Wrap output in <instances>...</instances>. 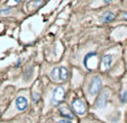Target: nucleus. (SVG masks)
<instances>
[{"instance_id": "nucleus-1", "label": "nucleus", "mask_w": 127, "mask_h": 123, "mask_svg": "<svg viewBox=\"0 0 127 123\" xmlns=\"http://www.w3.org/2000/svg\"><path fill=\"white\" fill-rule=\"evenodd\" d=\"M51 78L55 81H65L69 79V70L65 67L54 68L51 71Z\"/></svg>"}, {"instance_id": "nucleus-2", "label": "nucleus", "mask_w": 127, "mask_h": 123, "mask_svg": "<svg viewBox=\"0 0 127 123\" xmlns=\"http://www.w3.org/2000/svg\"><path fill=\"white\" fill-rule=\"evenodd\" d=\"M65 98V92H64V88L62 86H58L55 89L53 90V95H52V98H51V103L52 105H58L60 104L61 102H63Z\"/></svg>"}, {"instance_id": "nucleus-3", "label": "nucleus", "mask_w": 127, "mask_h": 123, "mask_svg": "<svg viewBox=\"0 0 127 123\" xmlns=\"http://www.w3.org/2000/svg\"><path fill=\"white\" fill-rule=\"evenodd\" d=\"M101 86H102V80L99 76H95L91 80V84L89 87V93L91 95H97L101 89Z\"/></svg>"}, {"instance_id": "nucleus-4", "label": "nucleus", "mask_w": 127, "mask_h": 123, "mask_svg": "<svg viewBox=\"0 0 127 123\" xmlns=\"http://www.w3.org/2000/svg\"><path fill=\"white\" fill-rule=\"evenodd\" d=\"M72 109H73V111L77 114H79V115H84L87 112V105H86V103H84V101H82V99H80V98H77L72 102Z\"/></svg>"}, {"instance_id": "nucleus-5", "label": "nucleus", "mask_w": 127, "mask_h": 123, "mask_svg": "<svg viewBox=\"0 0 127 123\" xmlns=\"http://www.w3.org/2000/svg\"><path fill=\"white\" fill-rule=\"evenodd\" d=\"M114 62V56L113 54H106L102 57V60H101V69L105 71V70L109 69L111 67Z\"/></svg>"}, {"instance_id": "nucleus-6", "label": "nucleus", "mask_w": 127, "mask_h": 123, "mask_svg": "<svg viewBox=\"0 0 127 123\" xmlns=\"http://www.w3.org/2000/svg\"><path fill=\"white\" fill-rule=\"evenodd\" d=\"M108 93H109V90L108 89H105L103 90V93L99 96L98 101H97V107H99V109H103V107L106 106V104H107V101H108V97H109V95H108Z\"/></svg>"}, {"instance_id": "nucleus-7", "label": "nucleus", "mask_w": 127, "mask_h": 123, "mask_svg": "<svg viewBox=\"0 0 127 123\" xmlns=\"http://www.w3.org/2000/svg\"><path fill=\"white\" fill-rule=\"evenodd\" d=\"M59 111H60L61 115H62L64 119H67V120H72V119L74 118L73 113H72L71 110H70L69 107L66 106V105H61V106L59 107Z\"/></svg>"}, {"instance_id": "nucleus-8", "label": "nucleus", "mask_w": 127, "mask_h": 123, "mask_svg": "<svg viewBox=\"0 0 127 123\" xmlns=\"http://www.w3.org/2000/svg\"><path fill=\"white\" fill-rule=\"evenodd\" d=\"M28 106V102L24 96H19L16 98V107L19 111H25Z\"/></svg>"}, {"instance_id": "nucleus-9", "label": "nucleus", "mask_w": 127, "mask_h": 123, "mask_svg": "<svg viewBox=\"0 0 127 123\" xmlns=\"http://www.w3.org/2000/svg\"><path fill=\"white\" fill-rule=\"evenodd\" d=\"M116 14L115 12H111V11H107V12H103L102 16H101V20L103 23H109L111 22L113 19H115Z\"/></svg>"}, {"instance_id": "nucleus-10", "label": "nucleus", "mask_w": 127, "mask_h": 123, "mask_svg": "<svg viewBox=\"0 0 127 123\" xmlns=\"http://www.w3.org/2000/svg\"><path fill=\"white\" fill-rule=\"evenodd\" d=\"M11 11V8L8 7V8H2V9H0V15H7V14H10Z\"/></svg>"}, {"instance_id": "nucleus-11", "label": "nucleus", "mask_w": 127, "mask_h": 123, "mask_svg": "<svg viewBox=\"0 0 127 123\" xmlns=\"http://www.w3.org/2000/svg\"><path fill=\"white\" fill-rule=\"evenodd\" d=\"M122 99L123 102H127V92H124L122 94Z\"/></svg>"}, {"instance_id": "nucleus-12", "label": "nucleus", "mask_w": 127, "mask_h": 123, "mask_svg": "<svg viewBox=\"0 0 127 123\" xmlns=\"http://www.w3.org/2000/svg\"><path fill=\"white\" fill-rule=\"evenodd\" d=\"M59 123H72L70 120H67V119H64V120H61L59 121Z\"/></svg>"}, {"instance_id": "nucleus-13", "label": "nucleus", "mask_w": 127, "mask_h": 123, "mask_svg": "<svg viewBox=\"0 0 127 123\" xmlns=\"http://www.w3.org/2000/svg\"><path fill=\"white\" fill-rule=\"evenodd\" d=\"M33 98H34V102H36V101H38V99H39V94H34Z\"/></svg>"}, {"instance_id": "nucleus-14", "label": "nucleus", "mask_w": 127, "mask_h": 123, "mask_svg": "<svg viewBox=\"0 0 127 123\" xmlns=\"http://www.w3.org/2000/svg\"><path fill=\"white\" fill-rule=\"evenodd\" d=\"M123 18H124V19H127V12H125V14L123 15Z\"/></svg>"}, {"instance_id": "nucleus-15", "label": "nucleus", "mask_w": 127, "mask_h": 123, "mask_svg": "<svg viewBox=\"0 0 127 123\" xmlns=\"http://www.w3.org/2000/svg\"><path fill=\"white\" fill-rule=\"evenodd\" d=\"M113 0H105V2H107V3H109V2H111Z\"/></svg>"}, {"instance_id": "nucleus-16", "label": "nucleus", "mask_w": 127, "mask_h": 123, "mask_svg": "<svg viewBox=\"0 0 127 123\" xmlns=\"http://www.w3.org/2000/svg\"><path fill=\"white\" fill-rule=\"evenodd\" d=\"M15 1H17V2H18V1H22V0H15Z\"/></svg>"}, {"instance_id": "nucleus-17", "label": "nucleus", "mask_w": 127, "mask_h": 123, "mask_svg": "<svg viewBox=\"0 0 127 123\" xmlns=\"http://www.w3.org/2000/svg\"><path fill=\"white\" fill-rule=\"evenodd\" d=\"M0 113H1V111H0Z\"/></svg>"}]
</instances>
